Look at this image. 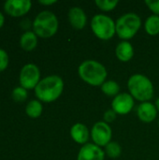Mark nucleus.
<instances>
[{
  "instance_id": "obj_1",
  "label": "nucleus",
  "mask_w": 159,
  "mask_h": 160,
  "mask_svg": "<svg viewBox=\"0 0 159 160\" xmlns=\"http://www.w3.org/2000/svg\"><path fill=\"white\" fill-rule=\"evenodd\" d=\"M64 82L58 75H50L40 80L35 88L37 98L43 102H52L63 93Z\"/></svg>"
},
{
  "instance_id": "obj_2",
  "label": "nucleus",
  "mask_w": 159,
  "mask_h": 160,
  "mask_svg": "<svg viewBox=\"0 0 159 160\" xmlns=\"http://www.w3.org/2000/svg\"><path fill=\"white\" fill-rule=\"evenodd\" d=\"M79 76L86 83L92 86H101L107 79V69L96 60H85L78 68Z\"/></svg>"
},
{
  "instance_id": "obj_3",
  "label": "nucleus",
  "mask_w": 159,
  "mask_h": 160,
  "mask_svg": "<svg viewBox=\"0 0 159 160\" xmlns=\"http://www.w3.org/2000/svg\"><path fill=\"white\" fill-rule=\"evenodd\" d=\"M127 87L133 98L146 102L154 97V85L151 80L142 74L132 75L127 82Z\"/></svg>"
},
{
  "instance_id": "obj_4",
  "label": "nucleus",
  "mask_w": 159,
  "mask_h": 160,
  "mask_svg": "<svg viewBox=\"0 0 159 160\" xmlns=\"http://www.w3.org/2000/svg\"><path fill=\"white\" fill-rule=\"evenodd\" d=\"M33 29L35 34L40 38H51L58 30L57 17L52 11L43 10L35 18L33 22Z\"/></svg>"
},
{
  "instance_id": "obj_5",
  "label": "nucleus",
  "mask_w": 159,
  "mask_h": 160,
  "mask_svg": "<svg viewBox=\"0 0 159 160\" xmlns=\"http://www.w3.org/2000/svg\"><path fill=\"white\" fill-rule=\"evenodd\" d=\"M141 25L142 20L137 13H126L119 17L118 20L115 22L116 34L121 39L128 40L138 33Z\"/></svg>"
},
{
  "instance_id": "obj_6",
  "label": "nucleus",
  "mask_w": 159,
  "mask_h": 160,
  "mask_svg": "<svg viewBox=\"0 0 159 160\" xmlns=\"http://www.w3.org/2000/svg\"><path fill=\"white\" fill-rule=\"evenodd\" d=\"M91 28L96 37L102 40L111 39L116 33L115 22L104 14H97L92 18Z\"/></svg>"
},
{
  "instance_id": "obj_7",
  "label": "nucleus",
  "mask_w": 159,
  "mask_h": 160,
  "mask_svg": "<svg viewBox=\"0 0 159 160\" xmlns=\"http://www.w3.org/2000/svg\"><path fill=\"white\" fill-rule=\"evenodd\" d=\"M40 71L37 66L35 64L24 65L20 72V82L21 86L27 89L36 88L37 83L40 82Z\"/></svg>"
},
{
  "instance_id": "obj_8",
  "label": "nucleus",
  "mask_w": 159,
  "mask_h": 160,
  "mask_svg": "<svg viewBox=\"0 0 159 160\" xmlns=\"http://www.w3.org/2000/svg\"><path fill=\"white\" fill-rule=\"evenodd\" d=\"M112 131L109 124L104 121L96 123L91 130V138L94 143L99 147L106 146L112 142Z\"/></svg>"
},
{
  "instance_id": "obj_9",
  "label": "nucleus",
  "mask_w": 159,
  "mask_h": 160,
  "mask_svg": "<svg viewBox=\"0 0 159 160\" xmlns=\"http://www.w3.org/2000/svg\"><path fill=\"white\" fill-rule=\"evenodd\" d=\"M134 107V98L128 93H121L114 97L112 102V109L121 115L129 113Z\"/></svg>"
},
{
  "instance_id": "obj_10",
  "label": "nucleus",
  "mask_w": 159,
  "mask_h": 160,
  "mask_svg": "<svg viewBox=\"0 0 159 160\" xmlns=\"http://www.w3.org/2000/svg\"><path fill=\"white\" fill-rule=\"evenodd\" d=\"M30 0H7L4 4L6 12L13 17H19L27 13L31 8Z\"/></svg>"
},
{
  "instance_id": "obj_11",
  "label": "nucleus",
  "mask_w": 159,
  "mask_h": 160,
  "mask_svg": "<svg viewBox=\"0 0 159 160\" xmlns=\"http://www.w3.org/2000/svg\"><path fill=\"white\" fill-rule=\"evenodd\" d=\"M105 152L95 143L82 145L78 154L77 160H104Z\"/></svg>"
},
{
  "instance_id": "obj_12",
  "label": "nucleus",
  "mask_w": 159,
  "mask_h": 160,
  "mask_svg": "<svg viewBox=\"0 0 159 160\" xmlns=\"http://www.w3.org/2000/svg\"><path fill=\"white\" fill-rule=\"evenodd\" d=\"M137 114L141 121L144 123H151L157 116V109L156 105L150 101L142 102L138 106Z\"/></svg>"
},
{
  "instance_id": "obj_13",
  "label": "nucleus",
  "mask_w": 159,
  "mask_h": 160,
  "mask_svg": "<svg viewBox=\"0 0 159 160\" xmlns=\"http://www.w3.org/2000/svg\"><path fill=\"white\" fill-rule=\"evenodd\" d=\"M68 21L73 28L77 30L82 29L87 22V16L84 10L80 7H73L68 11Z\"/></svg>"
},
{
  "instance_id": "obj_14",
  "label": "nucleus",
  "mask_w": 159,
  "mask_h": 160,
  "mask_svg": "<svg viewBox=\"0 0 159 160\" xmlns=\"http://www.w3.org/2000/svg\"><path fill=\"white\" fill-rule=\"evenodd\" d=\"M70 135L71 138L73 139L74 142H76L79 144H86L89 137H90V132L88 128L81 123H77L72 126L70 129Z\"/></svg>"
},
{
  "instance_id": "obj_15",
  "label": "nucleus",
  "mask_w": 159,
  "mask_h": 160,
  "mask_svg": "<svg viewBox=\"0 0 159 160\" xmlns=\"http://www.w3.org/2000/svg\"><path fill=\"white\" fill-rule=\"evenodd\" d=\"M115 54L117 58L122 62H128L134 55V49L130 42L127 40L121 41L115 49Z\"/></svg>"
},
{
  "instance_id": "obj_16",
  "label": "nucleus",
  "mask_w": 159,
  "mask_h": 160,
  "mask_svg": "<svg viewBox=\"0 0 159 160\" xmlns=\"http://www.w3.org/2000/svg\"><path fill=\"white\" fill-rule=\"evenodd\" d=\"M20 44L23 50L32 51L37 44V36L33 31H26L21 36Z\"/></svg>"
},
{
  "instance_id": "obj_17",
  "label": "nucleus",
  "mask_w": 159,
  "mask_h": 160,
  "mask_svg": "<svg viewBox=\"0 0 159 160\" xmlns=\"http://www.w3.org/2000/svg\"><path fill=\"white\" fill-rule=\"evenodd\" d=\"M144 28L147 34L151 36H156L159 34V16L151 15L147 18L144 23Z\"/></svg>"
},
{
  "instance_id": "obj_18",
  "label": "nucleus",
  "mask_w": 159,
  "mask_h": 160,
  "mask_svg": "<svg viewBox=\"0 0 159 160\" xmlns=\"http://www.w3.org/2000/svg\"><path fill=\"white\" fill-rule=\"evenodd\" d=\"M42 110H43L42 104L40 103V101L36 100V99L29 101L25 108V112H26L27 115L32 118H37V117L40 116L42 113Z\"/></svg>"
},
{
  "instance_id": "obj_19",
  "label": "nucleus",
  "mask_w": 159,
  "mask_h": 160,
  "mask_svg": "<svg viewBox=\"0 0 159 160\" xmlns=\"http://www.w3.org/2000/svg\"><path fill=\"white\" fill-rule=\"evenodd\" d=\"M102 92L109 97H116L119 95L120 85L115 81H106L101 85Z\"/></svg>"
},
{
  "instance_id": "obj_20",
  "label": "nucleus",
  "mask_w": 159,
  "mask_h": 160,
  "mask_svg": "<svg viewBox=\"0 0 159 160\" xmlns=\"http://www.w3.org/2000/svg\"><path fill=\"white\" fill-rule=\"evenodd\" d=\"M105 153L111 158H117L122 153V147L117 142H111L105 146Z\"/></svg>"
},
{
  "instance_id": "obj_21",
  "label": "nucleus",
  "mask_w": 159,
  "mask_h": 160,
  "mask_svg": "<svg viewBox=\"0 0 159 160\" xmlns=\"http://www.w3.org/2000/svg\"><path fill=\"white\" fill-rule=\"evenodd\" d=\"M96 5L103 11H111L118 5V0H96Z\"/></svg>"
},
{
  "instance_id": "obj_22",
  "label": "nucleus",
  "mask_w": 159,
  "mask_h": 160,
  "mask_svg": "<svg viewBox=\"0 0 159 160\" xmlns=\"http://www.w3.org/2000/svg\"><path fill=\"white\" fill-rule=\"evenodd\" d=\"M27 90L22 86L14 88L12 91V98L15 101H24L27 98Z\"/></svg>"
},
{
  "instance_id": "obj_23",
  "label": "nucleus",
  "mask_w": 159,
  "mask_h": 160,
  "mask_svg": "<svg viewBox=\"0 0 159 160\" xmlns=\"http://www.w3.org/2000/svg\"><path fill=\"white\" fill-rule=\"evenodd\" d=\"M8 65V56L5 50L0 49V71H3L7 68Z\"/></svg>"
},
{
  "instance_id": "obj_24",
  "label": "nucleus",
  "mask_w": 159,
  "mask_h": 160,
  "mask_svg": "<svg viewBox=\"0 0 159 160\" xmlns=\"http://www.w3.org/2000/svg\"><path fill=\"white\" fill-rule=\"evenodd\" d=\"M116 115H117V113L112 109H110V110H108V111H106L104 112V114H103V120L107 124L112 123V122H113L116 119Z\"/></svg>"
},
{
  "instance_id": "obj_25",
  "label": "nucleus",
  "mask_w": 159,
  "mask_h": 160,
  "mask_svg": "<svg viewBox=\"0 0 159 160\" xmlns=\"http://www.w3.org/2000/svg\"><path fill=\"white\" fill-rule=\"evenodd\" d=\"M147 7L149 8V9L151 11L154 12L155 15H158L159 16V0H146L145 1Z\"/></svg>"
},
{
  "instance_id": "obj_26",
  "label": "nucleus",
  "mask_w": 159,
  "mask_h": 160,
  "mask_svg": "<svg viewBox=\"0 0 159 160\" xmlns=\"http://www.w3.org/2000/svg\"><path fill=\"white\" fill-rule=\"evenodd\" d=\"M38 2H39L40 4H42V5L48 6V5H52V4L56 3L57 1H56V0H39Z\"/></svg>"
},
{
  "instance_id": "obj_27",
  "label": "nucleus",
  "mask_w": 159,
  "mask_h": 160,
  "mask_svg": "<svg viewBox=\"0 0 159 160\" xmlns=\"http://www.w3.org/2000/svg\"><path fill=\"white\" fill-rule=\"evenodd\" d=\"M4 21H5V19H4V15L0 12V27L3 25V23H4Z\"/></svg>"
},
{
  "instance_id": "obj_28",
  "label": "nucleus",
  "mask_w": 159,
  "mask_h": 160,
  "mask_svg": "<svg viewBox=\"0 0 159 160\" xmlns=\"http://www.w3.org/2000/svg\"><path fill=\"white\" fill-rule=\"evenodd\" d=\"M156 107H157V112H159V98L156 100Z\"/></svg>"
},
{
  "instance_id": "obj_29",
  "label": "nucleus",
  "mask_w": 159,
  "mask_h": 160,
  "mask_svg": "<svg viewBox=\"0 0 159 160\" xmlns=\"http://www.w3.org/2000/svg\"><path fill=\"white\" fill-rule=\"evenodd\" d=\"M158 126H159V121H158Z\"/></svg>"
}]
</instances>
